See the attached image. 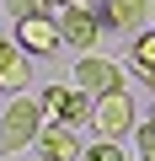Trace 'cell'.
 <instances>
[{
    "mask_svg": "<svg viewBox=\"0 0 155 161\" xmlns=\"http://www.w3.org/2000/svg\"><path fill=\"white\" fill-rule=\"evenodd\" d=\"M70 6H86V0H43V11H70Z\"/></svg>",
    "mask_w": 155,
    "mask_h": 161,
    "instance_id": "4fadbf2b",
    "label": "cell"
},
{
    "mask_svg": "<svg viewBox=\"0 0 155 161\" xmlns=\"http://www.w3.org/2000/svg\"><path fill=\"white\" fill-rule=\"evenodd\" d=\"M134 145H139V161H155V124H139L134 129Z\"/></svg>",
    "mask_w": 155,
    "mask_h": 161,
    "instance_id": "7c38bea8",
    "label": "cell"
},
{
    "mask_svg": "<svg viewBox=\"0 0 155 161\" xmlns=\"http://www.w3.org/2000/svg\"><path fill=\"white\" fill-rule=\"evenodd\" d=\"M80 161H123V145H112V140H96V145H86V156Z\"/></svg>",
    "mask_w": 155,
    "mask_h": 161,
    "instance_id": "8fae6325",
    "label": "cell"
},
{
    "mask_svg": "<svg viewBox=\"0 0 155 161\" xmlns=\"http://www.w3.org/2000/svg\"><path fill=\"white\" fill-rule=\"evenodd\" d=\"M43 118L48 124H64V129H80L91 113H96V102L80 92V86H43Z\"/></svg>",
    "mask_w": 155,
    "mask_h": 161,
    "instance_id": "7a4b0ae2",
    "label": "cell"
},
{
    "mask_svg": "<svg viewBox=\"0 0 155 161\" xmlns=\"http://www.w3.org/2000/svg\"><path fill=\"white\" fill-rule=\"evenodd\" d=\"M48 129L43 118V102H27L16 97L6 113H0V150H22V145H38V134Z\"/></svg>",
    "mask_w": 155,
    "mask_h": 161,
    "instance_id": "6da1fadb",
    "label": "cell"
},
{
    "mask_svg": "<svg viewBox=\"0 0 155 161\" xmlns=\"http://www.w3.org/2000/svg\"><path fill=\"white\" fill-rule=\"evenodd\" d=\"M22 86H32V64H27V48L0 38V92H22Z\"/></svg>",
    "mask_w": 155,
    "mask_h": 161,
    "instance_id": "9c48e42d",
    "label": "cell"
},
{
    "mask_svg": "<svg viewBox=\"0 0 155 161\" xmlns=\"http://www.w3.org/2000/svg\"><path fill=\"white\" fill-rule=\"evenodd\" d=\"M80 156H86L80 140H75V129H64V124H48L38 134V161H80Z\"/></svg>",
    "mask_w": 155,
    "mask_h": 161,
    "instance_id": "ba28073f",
    "label": "cell"
},
{
    "mask_svg": "<svg viewBox=\"0 0 155 161\" xmlns=\"http://www.w3.org/2000/svg\"><path fill=\"white\" fill-rule=\"evenodd\" d=\"M150 124H155V108H150Z\"/></svg>",
    "mask_w": 155,
    "mask_h": 161,
    "instance_id": "5bb4252c",
    "label": "cell"
},
{
    "mask_svg": "<svg viewBox=\"0 0 155 161\" xmlns=\"http://www.w3.org/2000/svg\"><path fill=\"white\" fill-rule=\"evenodd\" d=\"M128 59H134V70L150 80V86H155V32H139L134 48H128Z\"/></svg>",
    "mask_w": 155,
    "mask_h": 161,
    "instance_id": "30bf717a",
    "label": "cell"
},
{
    "mask_svg": "<svg viewBox=\"0 0 155 161\" xmlns=\"http://www.w3.org/2000/svg\"><path fill=\"white\" fill-rule=\"evenodd\" d=\"M75 86L96 92V97H112V92H123V70L107 64V59H96V54H80L75 59Z\"/></svg>",
    "mask_w": 155,
    "mask_h": 161,
    "instance_id": "5b68a950",
    "label": "cell"
},
{
    "mask_svg": "<svg viewBox=\"0 0 155 161\" xmlns=\"http://www.w3.org/2000/svg\"><path fill=\"white\" fill-rule=\"evenodd\" d=\"M134 118H139V113H134V97H128V92L96 97L91 124H96V134H102V140H112V145H118V140H123V129H134Z\"/></svg>",
    "mask_w": 155,
    "mask_h": 161,
    "instance_id": "277c9868",
    "label": "cell"
},
{
    "mask_svg": "<svg viewBox=\"0 0 155 161\" xmlns=\"http://www.w3.org/2000/svg\"><path fill=\"white\" fill-rule=\"evenodd\" d=\"M150 11H155V0H107V6H96V22H102V32H107V27L139 32Z\"/></svg>",
    "mask_w": 155,
    "mask_h": 161,
    "instance_id": "8992f818",
    "label": "cell"
},
{
    "mask_svg": "<svg viewBox=\"0 0 155 161\" xmlns=\"http://www.w3.org/2000/svg\"><path fill=\"white\" fill-rule=\"evenodd\" d=\"M16 43H22L27 54H54V48L64 43L59 11H32V16H22V22H16Z\"/></svg>",
    "mask_w": 155,
    "mask_h": 161,
    "instance_id": "3957f363",
    "label": "cell"
},
{
    "mask_svg": "<svg viewBox=\"0 0 155 161\" xmlns=\"http://www.w3.org/2000/svg\"><path fill=\"white\" fill-rule=\"evenodd\" d=\"M150 16H155V11H150Z\"/></svg>",
    "mask_w": 155,
    "mask_h": 161,
    "instance_id": "9a60e30c",
    "label": "cell"
},
{
    "mask_svg": "<svg viewBox=\"0 0 155 161\" xmlns=\"http://www.w3.org/2000/svg\"><path fill=\"white\" fill-rule=\"evenodd\" d=\"M59 32H64V43H75V48H91V43L102 38V22H96L91 6H70V11H59Z\"/></svg>",
    "mask_w": 155,
    "mask_h": 161,
    "instance_id": "52a82bcc",
    "label": "cell"
}]
</instances>
